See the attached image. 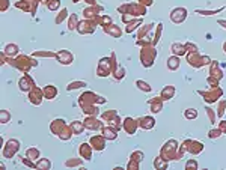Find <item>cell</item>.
Instances as JSON below:
<instances>
[{
  "mask_svg": "<svg viewBox=\"0 0 226 170\" xmlns=\"http://www.w3.org/2000/svg\"><path fill=\"white\" fill-rule=\"evenodd\" d=\"M137 86H139V87H140V89H142V87H143V89H145L146 92H149V90H151V87H149V86L146 84V83H143V81H137Z\"/></svg>",
  "mask_w": 226,
  "mask_h": 170,
  "instance_id": "6da1fadb",
  "label": "cell"
}]
</instances>
